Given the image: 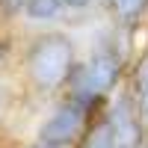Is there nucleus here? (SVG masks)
<instances>
[{
  "instance_id": "3",
  "label": "nucleus",
  "mask_w": 148,
  "mask_h": 148,
  "mask_svg": "<svg viewBox=\"0 0 148 148\" xmlns=\"http://www.w3.org/2000/svg\"><path fill=\"white\" fill-rule=\"evenodd\" d=\"M101 110H95L89 104L77 101V98L65 95L62 101H56L51 107L39 127H36V142H45V145H56V148H80L89 125L95 121V116Z\"/></svg>"
},
{
  "instance_id": "1",
  "label": "nucleus",
  "mask_w": 148,
  "mask_h": 148,
  "mask_svg": "<svg viewBox=\"0 0 148 148\" xmlns=\"http://www.w3.org/2000/svg\"><path fill=\"white\" fill-rule=\"evenodd\" d=\"M77 65V47L65 33H42L24 51V77L39 95H53L68 86V77Z\"/></svg>"
},
{
  "instance_id": "12",
  "label": "nucleus",
  "mask_w": 148,
  "mask_h": 148,
  "mask_svg": "<svg viewBox=\"0 0 148 148\" xmlns=\"http://www.w3.org/2000/svg\"><path fill=\"white\" fill-rule=\"evenodd\" d=\"M136 104H139V116H142V121H145V127H148V92L136 98Z\"/></svg>"
},
{
  "instance_id": "9",
  "label": "nucleus",
  "mask_w": 148,
  "mask_h": 148,
  "mask_svg": "<svg viewBox=\"0 0 148 148\" xmlns=\"http://www.w3.org/2000/svg\"><path fill=\"white\" fill-rule=\"evenodd\" d=\"M27 3H30V0H0V15L12 18V15H18V12H24Z\"/></svg>"
},
{
  "instance_id": "7",
  "label": "nucleus",
  "mask_w": 148,
  "mask_h": 148,
  "mask_svg": "<svg viewBox=\"0 0 148 148\" xmlns=\"http://www.w3.org/2000/svg\"><path fill=\"white\" fill-rule=\"evenodd\" d=\"M12 107H15V86L0 77V127H3L6 119L12 116Z\"/></svg>"
},
{
  "instance_id": "5",
  "label": "nucleus",
  "mask_w": 148,
  "mask_h": 148,
  "mask_svg": "<svg viewBox=\"0 0 148 148\" xmlns=\"http://www.w3.org/2000/svg\"><path fill=\"white\" fill-rule=\"evenodd\" d=\"M62 0H30L27 6H24V18L33 21V24H53L62 18Z\"/></svg>"
},
{
  "instance_id": "4",
  "label": "nucleus",
  "mask_w": 148,
  "mask_h": 148,
  "mask_svg": "<svg viewBox=\"0 0 148 148\" xmlns=\"http://www.w3.org/2000/svg\"><path fill=\"white\" fill-rule=\"evenodd\" d=\"M104 119L116 136L119 148H145L148 145V127L139 116V104L133 92H116L104 107Z\"/></svg>"
},
{
  "instance_id": "2",
  "label": "nucleus",
  "mask_w": 148,
  "mask_h": 148,
  "mask_svg": "<svg viewBox=\"0 0 148 148\" xmlns=\"http://www.w3.org/2000/svg\"><path fill=\"white\" fill-rule=\"evenodd\" d=\"M113 42L95 47L89 53V59L74 65L71 77H68V86H65L71 98H77V101L89 104L95 110L107 107V98L116 92V86L121 80V71H125V56L127 53Z\"/></svg>"
},
{
  "instance_id": "13",
  "label": "nucleus",
  "mask_w": 148,
  "mask_h": 148,
  "mask_svg": "<svg viewBox=\"0 0 148 148\" xmlns=\"http://www.w3.org/2000/svg\"><path fill=\"white\" fill-rule=\"evenodd\" d=\"M27 148H56V145H45V142H36V139H33Z\"/></svg>"
},
{
  "instance_id": "10",
  "label": "nucleus",
  "mask_w": 148,
  "mask_h": 148,
  "mask_svg": "<svg viewBox=\"0 0 148 148\" xmlns=\"http://www.w3.org/2000/svg\"><path fill=\"white\" fill-rule=\"evenodd\" d=\"M95 3H98V0H62V6L71 9V12H83V9H89Z\"/></svg>"
},
{
  "instance_id": "6",
  "label": "nucleus",
  "mask_w": 148,
  "mask_h": 148,
  "mask_svg": "<svg viewBox=\"0 0 148 148\" xmlns=\"http://www.w3.org/2000/svg\"><path fill=\"white\" fill-rule=\"evenodd\" d=\"M107 9L121 21V24H133L148 6V0H104Z\"/></svg>"
},
{
  "instance_id": "11",
  "label": "nucleus",
  "mask_w": 148,
  "mask_h": 148,
  "mask_svg": "<svg viewBox=\"0 0 148 148\" xmlns=\"http://www.w3.org/2000/svg\"><path fill=\"white\" fill-rule=\"evenodd\" d=\"M9 59H12V45L9 39H0V71L9 65Z\"/></svg>"
},
{
  "instance_id": "8",
  "label": "nucleus",
  "mask_w": 148,
  "mask_h": 148,
  "mask_svg": "<svg viewBox=\"0 0 148 148\" xmlns=\"http://www.w3.org/2000/svg\"><path fill=\"white\" fill-rule=\"evenodd\" d=\"M148 92V51L139 56V62H136V68H133V95H145Z\"/></svg>"
}]
</instances>
